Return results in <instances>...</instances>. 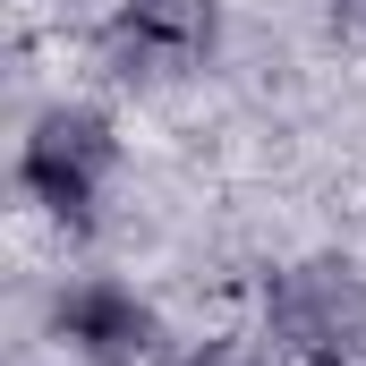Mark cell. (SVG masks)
I'll use <instances>...</instances> for the list:
<instances>
[{
  "label": "cell",
  "mask_w": 366,
  "mask_h": 366,
  "mask_svg": "<svg viewBox=\"0 0 366 366\" xmlns=\"http://www.w3.org/2000/svg\"><path fill=\"white\" fill-rule=\"evenodd\" d=\"M119 171V128L94 111V102H51V111H34V128H26V145H17V187L51 213V222H69V230H86L94 204H102V187Z\"/></svg>",
  "instance_id": "6da1fadb"
},
{
  "label": "cell",
  "mask_w": 366,
  "mask_h": 366,
  "mask_svg": "<svg viewBox=\"0 0 366 366\" xmlns=\"http://www.w3.org/2000/svg\"><path fill=\"white\" fill-rule=\"evenodd\" d=\"M264 324H273L281 350H298V358H341L350 341H366V273L341 264V256L281 264L264 281Z\"/></svg>",
  "instance_id": "7a4b0ae2"
},
{
  "label": "cell",
  "mask_w": 366,
  "mask_h": 366,
  "mask_svg": "<svg viewBox=\"0 0 366 366\" xmlns=\"http://www.w3.org/2000/svg\"><path fill=\"white\" fill-rule=\"evenodd\" d=\"M204 51H213V9L204 0H119V17L102 26V60L128 86L187 77Z\"/></svg>",
  "instance_id": "3957f363"
},
{
  "label": "cell",
  "mask_w": 366,
  "mask_h": 366,
  "mask_svg": "<svg viewBox=\"0 0 366 366\" xmlns=\"http://www.w3.org/2000/svg\"><path fill=\"white\" fill-rule=\"evenodd\" d=\"M51 332L94 366H154L162 358V315L128 290V281H69L51 298Z\"/></svg>",
  "instance_id": "277c9868"
},
{
  "label": "cell",
  "mask_w": 366,
  "mask_h": 366,
  "mask_svg": "<svg viewBox=\"0 0 366 366\" xmlns=\"http://www.w3.org/2000/svg\"><path fill=\"white\" fill-rule=\"evenodd\" d=\"M179 366H264V350H256V341H230V332H222V341H196Z\"/></svg>",
  "instance_id": "5b68a950"
},
{
  "label": "cell",
  "mask_w": 366,
  "mask_h": 366,
  "mask_svg": "<svg viewBox=\"0 0 366 366\" xmlns=\"http://www.w3.org/2000/svg\"><path fill=\"white\" fill-rule=\"evenodd\" d=\"M332 17H366V0H332Z\"/></svg>",
  "instance_id": "8992f818"
}]
</instances>
